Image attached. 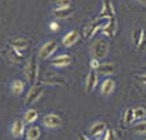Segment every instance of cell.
<instances>
[{"label": "cell", "instance_id": "obj_23", "mask_svg": "<svg viewBox=\"0 0 146 140\" xmlns=\"http://www.w3.org/2000/svg\"><path fill=\"white\" fill-rule=\"evenodd\" d=\"M143 35H144V29L137 28V29L133 30V33H132V42L136 46V48H138V46H139V43H140V41L143 39Z\"/></svg>", "mask_w": 146, "mask_h": 140}, {"label": "cell", "instance_id": "obj_31", "mask_svg": "<svg viewBox=\"0 0 146 140\" xmlns=\"http://www.w3.org/2000/svg\"><path fill=\"white\" fill-rule=\"evenodd\" d=\"M49 28H50V30L51 32H53V33H56L57 30H59V24L58 22H56V21H52V22H50L49 24Z\"/></svg>", "mask_w": 146, "mask_h": 140}, {"label": "cell", "instance_id": "obj_17", "mask_svg": "<svg viewBox=\"0 0 146 140\" xmlns=\"http://www.w3.org/2000/svg\"><path fill=\"white\" fill-rule=\"evenodd\" d=\"M115 32H116V19H110L108 20L107 24L103 26L102 28V34L106 35L108 38H111L115 35Z\"/></svg>", "mask_w": 146, "mask_h": 140}, {"label": "cell", "instance_id": "obj_25", "mask_svg": "<svg viewBox=\"0 0 146 140\" xmlns=\"http://www.w3.org/2000/svg\"><path fill=\"white\" fill-rule=\"evenodd\" d=\"M146 117V109L144 106H136L135 108V120H144Z\"/></svg>", "mask_w": 146, "mask_h": 140}, {"label": "cell", "instance_id": "obj_30", "mask_svg": "<svg viewBox=\"0 0 146 140\" xmlns=\"http://www.w3.org/2000/svg\"><path fill=\"white\" fill-rule=\"evenodd\" d=\"M89 65H90V69H92V70H98V69L100 68L101 64H100L99 60H96V59H92V60H90Z\"/></svg>", "mask_w": 146, "mask_h": 140}, {"label": "cell", "instance_id": "obj_34", "mask_svg": "<svg viewBox=\"0 0 146 140\" xmlns=\"http://www.w3.org/2000/svg\"><path fill=\"white\" fill-rule=\"evenodd\" d=\"M143 69H144V70H145V71H146V65H145V67H144V68H143Z\"/></svg>", "mask_w": 146, "mask_h": 140}, {"label": "cell", "instance_id": "obj_11", "mask_svg": "<svg viewBox=\"0 0 146 140\" xmlns=\"http://www.w3.org/2000/svg\"><path fill=\"white\" fill-rule=\"evenodd\" d=\"M102 4H103L102 11L100 12L99 18L104 19V20L114 19V18H115V11H114V7L111 5V1H103Z\"/></svg>", "mask_w": 146, "mask_h": 140}, {"label": "cell", "instance_id": "obj_10", "mask_svg": "<svg viewBox=\"0 0 146 140\" xmlns=\"http://www.w3.org/2000/svg\"><path fill=\"white\" fill-rule=\"evenodd\" d=\"M25 124L26 122L22 121L21 119H15L13 122H12V125H11V134L13 138H20L25 133Z\"/></svg>", "mask_w": 146, "mask_h": 140}, {"label": "cell", "instance_id": "obj_32", "mask_svg": "<svg viewBox=\"0 0 146 140\" xmlns=\"http://www.w3.org/2000/svg\"><path fill=\"white\" fill-rule=\"evenodd\" d=\"M77 140H89V138H88L87 135H85L82 132H79V133H78V138H77Z\"/></svg>", "mask_w": 146, "mask_h": 140}, {"label": "cell", "instance_id": "obj_26", "mask_svg": "<svg viewBox=\"0 0 146 140\" xmlns=\"http://www.w3.org/2000/svg\"><path fill=\"white\" fill-rule=\"evenodd\" d=\"M103 139L104 140H118V137H117L116 132L113 129H108L106 131V134H104Z\"/></svg>", "mask_w": 146, "mask_h": 140}, {"label": "cell", "instance_id": "obj_21", "mask_svg": "<svg viewBox=\"0 0 146 140\" xmlns=\"http://www.w3.org/2000/svg\"><path fill=\"white\" fill-rule=\"evenodd\" d=\"M98 71L102 75H111L115 73V64L114 63H102L100 65V68L98 69Z\"/></svg>", "mask_w": 146, "mask_h": 140}, {"label": "cell", "instance_id": "obj_7", "mask_svg": "<svg viewBox=\"0 0 146 140\" xmlns=\"http://www.w3.org/2000/svg\"><path fill=\"white\" fill-rule=\"evenodd\" d=\"M4 54H5L6 60L9 61V62H12V63H14V64L21 63V61H22V59H23L22 52L15 50V49L12 48L9 44H7L6 48L4 49Z\"/></svg>", "mask_w": 146, "mask_h": 140}, {"label": "cell", "instance_id": "obj_20", "mask_svg": "<svg viewBox=\"0 0 146 140\" xmlns=\"http://www.w3.org/2000/svg\"><path fill=\"white\" fill-rule=\"evenodd\" d=\"M11 91L13 92V95L19 96L25 91V83L21 79H14L11 83Z\"/></svg>", "mask_w": 146, "mask_h": 140}, {"label": "cell", "instance_id": "obj_15", "mask_svg": "<svg viewBox=\"0 0 146 140\" xmlns=\"http://www.w3.org/2000/svg\"><path fill=\"white\" fill-rule=\"evenodd\" d=\"M98 75L95 73V70H90L89 74L86 77V91L87 92H92L96 85H98Z\"/></svg>", "mask_w": 146, "mask_h": 140}, {"label": "cell", "instance_id": "obj_24", "mask_svg": "<svg viewBox=\"0 0 146 140\" xmlns=\"http://www.w3.org/2000/svg\"><path fill=\"white\" fill-rule=\"evenodd\" d=\"M132 131L137 134H146V120H140L132 126Z\"/></svg>", "mask_w": 146, "mask_h": 140}, {"label": "cell", "instance_id": "obj_3", "mask_svg": "<svg viewBox=\"0 0 146 140\" xmlns=\"http://www.w3.org/2000/svg\"><path fill=\"white\" fill-rule=\"evenodd\" d=\"M108 50H109V46H108V42L104 39L96 40L93 43V46H92V55H93V59H96V60H103V59H106V56L108 54Z\"/></svg>", "mask_w": 146, "mask_h": 140}, {"label": "cell", "instance_id": "obj_16", "mask_svg": "<svg viewBox=\"0 0 146 140\" xmlns=\"http://www.w3.org/2000/svg\"><path fill=\"white\" fill-rule=\"evenodd\" d=\"M74 13V9L72 7H65V8H54L52 11V16L56 19H67L68 16H71Z\"/></svg>", "mask_w": 146, "mask_h": 140}, {"label": "cell", "instance_id": "obj_14", "mask_svg": "<svg viewBox=\"0 0 146 140\" xmlns=\"http://www.w3.org/2000/svg\"><path fill=\"white\" fill-rule=\"evenodd\" d=\"M8 44H9L12 48H14L15 50L22 52V51H25V50L29 47V41H28L27 39H23V38H16V39L11 40V41L8 42Z\"/></svg>", "mask_w": 146, "mask_h": 140}, {"label": "cell", "instance_id": "obj_19", "mask_svg": "<svg viewBox=\"0 0 146 140\" xmlns=\"http://www.w3.org/2000/svg\"><path fill=\"white\" fill-rule=\"evenodd\" d=\"M38 118V112L37 110L35 109H28L25 113H23V121L26 122V124H33V122H35L36 120H37Z\"/></svg>", "mask_w": 146, "mask_h": 140}, {"label": "cell", "instance_id": "obj_4", "mask_svg": "<svg viewBox=\"0 0 146 140\" xmlns=\"http://www.w3.org/2000/svg\"><path fill=\"white\" fill-rule=\"evenodd\" d=\"M40 81L43 84L51 85V86H64L66 84V81L64 77L57 75L56 73H52V71H45Z\"/></svg>", "mask_w": 146, "mask_h": 140}, {"label": "cell", "instance_id": "obj_18", "mask_svg": "<svg viewBox=\"0 0 146 140\" xmlns=\"http://www.w3.org/2000/svg\"><path fill=\"white\" fill-rule=\"evenodd\" d=\"M41 137V129L38 126H30L25 133L26 140H38Z\"/></svg>", "mask_w": 146, "mask_h": 140}, {"label": "cell", "instance_id": "obj_6", "mask_svg": "<svg viewBox=\"0 0 146 140\" xmlns=\"http://www.w3.org/2000/svg\"><path fill=\"white\" fill-rule=\"evenodd\" d=\"M62 118L56 113H48L42 119V124L46 129H58L62 126Z\"/></svg>", "mask_w": 146, "mask_h": 140}, {"label": "cell", "instance_id": "obj_27", "mask_svg": "<svg viewBox=\"0 0 146 140\" xmlns=\"http://www.w3.org/2000/svg\"><path fill=\"white\" fill-rule=\"evenodd\" d=\"M145 50H146V29H144L143 39H141V41H140V43H139V46L137 48V51H139V52H143Z\"/></svg>", "mask_w": 146, "mask_h": 140}, {"label": "cell", "instance_id": "obj_28", "mask_svg": "<svg viewBox=\"0 0 146 140\" xmlns=\"http://www.w3.org/2000/svg\"><path fill=\"white\" fill-rule=\"evenodd\" d=\"M54 4H56L57 8H65V7H71L72 3L70 1V0H64V1H62V0H60V1H56Z\"/></svg>", "mask_w": 146, "mask_h": 140}, {"label": "cell", "instance_id": "obj_1", "mask_svg": "<svg viewBox=\"0 0 146 140\" xmlns=\"http://www.w3.org/2000/svg\"><path fill=\"white\" fill-rule=\"evenodd\" d=\"M23 74H25L27 82L31 86L36 85V82L38 79V62H37L36 56H31L29 61L26 63Z\"/></svg>", "mask_w": 146, "mask_h": 140}, {"label": "cell", "instance_id": "obj_33", "mask_svg": "<svg viewBox=\"0 0 146 140\" xmlns=\"http://www.w3.org/2000/svg\"><path fill=\"white\" fill-rule=\"evenodd\" d=\"M96 140H104L103 138H96Z\"/></svg>", "mask_w": 146, "mask_h": 140}, {"label": "cell", "instance_id": "obj_13", "mask_svg": "<svg viewBox=\"0 0 146 140\" xmlns=\"http://www.w3.org/2000/svg\"><path fill=\"white\" fill-rule=\"evenodd\" d=\"M115 88H116V83L115 81L111 78V77H108L106 78L102 84H101V94L103 96H109V95H111L115 90Z\"/></svg>", "mask_w": 146, "mask_h": 140}, {"label": "cell", "instance_id": "obj_8", "mask_svg": "<svg viewBox=\"0 0 146 140\" xmlns=\"http://www.w3.org/2000/svg\"><path fill=\"white\" fill-rule=\"evenodd\" d=\"M79 38H80L79 32L76 30V29H72V30L67 32V33L64 35V36H63L62 43H63V46H65V47H72L73 44H76V43L78 42Z\"/></svg>", "mask_w": 146, "mask_h": 140}, {"label": "cell", "instance_id": "obj_2", "mask_svg": "<svg viewBox=\"0 0 146 140\" xmlns=\"http://www.w3.org/2000/svg\"><path fill=\"white\" fill-rule=\"evenodd\" d=\"M58 49V43L57 41L54 40H48L46 42H44L41 48L38 49V52H37V57L40 61H45L48 60L51 55L54 54V51Z\"/></svg>", "mask_w": 146, "mask_h": 140}, {"label": "cell", "instance_id": "obj_12", "mask_svg": "<svg viewBox=\"0 0 146 140\" xmlns=\"http://www.w3.org/2000/svg\"><path fill=\"white\" fill-rule=\"evenodd\" d=\"M107 124L103 121H98L90 126L89 129V134L94 138H101V135L107 131Z\"/></svg>", "mask_w": 146, "mask_h": 140}, {"label": "cell", "instance_id": "obj_9", "mask_svg": "<svg viewBox=\"0 0 146 140\" xmlns=\"http://www.w3.org/2000/svg\"><path fill=\"white\" fill-rule=\"evenodd\" d=\"M71 62H72V57H71L70 55H67V54H62V55H58V56H56V57H53V59L51 60L50 64H51L52 67H54V68L60 69V68H64V67L70 65Z\"/></svg>", "mask_w": 146, "mask_h": 140}, {"label": "cell", "instance_id": "obj_29", "mask_svg": "<svg viewBox=\"0 0 146 140\" xmlns=\"http://www.w3.org/2000/svg\"><path fill=\"white\" fill-rule=\"evenodd\" d=\"M135 78L144 84H146V71L145 73H138V74H135Z\"/></svg>", "mask_w": 146, "mask_h": 140}, {"label": "cell", "instance_id": "obj_5", "mask_svg": "<svg viewBox=\"0 0 146 140\" xmlns=\"http://www.w3.org/2000/svg\"><path fill=\"white\" fill-rule=\"evenodd\" d=\"M43 92H44V88L43 86H41V85H34V86H31L30 90L27 94V96H26L25 104L27 105V106H30V105L36 103L42 97Z\"/></svg>", "mask_w": 146, "mask_h": 140}, {"label": "cell", "instance_id": "obj_22", "mask_svg": "<svg viewBox=\"0 0 146 140\" xmlns=\"http://www.w3.org/2000/svg\"><path fill=\"white\" fill-rule=\"evenodd\" d=\"M123 120L125 125H131L135 121V108H127L123 114Z\"/></svg>", "mask_w": 146, "mask_h": 140}]
</instances>
